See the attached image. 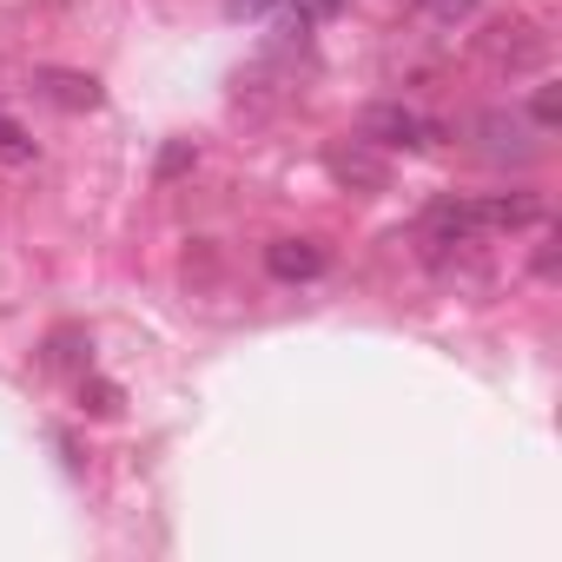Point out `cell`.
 Returning <instances> with one entry per match:
<instances>
[{
	"mask_svg": "<svg viewBox=\"0 0 562 562\" xmlns=\"http://www.w3.org/2000/svg\"><path fill=\"white\" fill-rule=\"evenodd\" d=\"M0 159H14V166H27V159H34V139H27L14 120H0Z\"/></svg>",
	"mask_w": 562,
	"mask_h": 562,
	"instance_id": "cell-7",
	"label": "cell"
},
{
	"mask_svg": "<svg viewBox=\"0 0 562 562\" xmlns=\"http://www.w3.org/2000/svg\"><path fill=\"white\" fill-rule=\"evenodd\" d=\"M476 133H483V153H496V159H509V153H516V159H529V153H536V133H529L516 113H483V120H476Z\"/></svg>",
	"mask_w": 562,
	"mask_h": 562,
	"instance_id": "cell-4",
	"label": "cell"
},
{
	"mask_svg": "<svg viewBox=\"0 0 562 562\" xmlns=\"http://www.w3.org/2000/svg\"><path fill=\"white\" fill-rule=\"evenodd\" d=\"M358 139H364V146H437V139H443V126H437V120H424L417 106L378 100V106H364V113H358Z\"/></svg>",
	"mask_w": 562,
	"mask_h": 562,
	"instance_id": "cell-2",
	"label": "cell"
},
{
	"mask_svg": "<svg viewBox=\"0 0 562 562\" xmlns=\"http://www.w3.org/2000/svg\"><path fill=\"white\" fill-rule=\"evenodd\" d=\"M476 8V0H424V14H437V21H463Z\"/></svg>",
	"mask_w": 562,
	"mask_h": 562,
	"instance_id": "cell-11",
	"label": "cell"
},
{
	"mask_svg": "<svg viewBox=\"0 0 562 562\" xmlns=\"http://www.w3.org/2000/svg\"><path fill=\"white\" fill-rule=\"evenodd\" d=\"M271 8H278V0H225L232 21H258V14H271Z\"/></svg>",
	"mask_w": 562,
	"mask_h": 562,
	"instance_id": "cell-10",
	"label": "cell"
},
{
	"mask_svg": "<svg viewBox=\"0 0 562 562\" xmlns=\"http://www.w3.org/2000/svg\"><path fill=\"white\" fill-rule=\"evenodd\" d=\"M529 113H536V126H542V133H549V126H555V120H562V87H542V93H536V106H529Z\"/></svg>",
	"mask_w": 562,
	"mask_h": 562,
	"instance_id": "cell-8",
	"label": "cell"
},
{
	"mask_svg": "<svg viewBox=\"0 0 562 562\" xmlns=\"http://www.w3.org/2000/svg\"><path fill=\"white\" fill-rule=\"evenodd\" d=\"M536 218H542V199H536V192H490V199H457V205H437L424 232H430L437 245H470V238L516 232V225H536Z\"/></svg>",
	"mask_w": 562,
	"mask_h": 562,
	"instance_id": "cell-1",
	"label": "cell"
},
{
	"mask_svg": "<svg viewBox=\"0 0 562 562\" xmlns=\"http://www.w3.org/2000/svg\"><path fill=\"white\" fill-rule=\"evenodd\" d=\"M331 172L351 179V186H384V166L378 159H358V153H331Z\"/></svg>",
	"mask_w": 562,
	"mask_h": 562,
	"instance_id": "cell-6",
	"label": "cell"
},
{
	"mask_svg": "<svg viewBox=\"0 0 562 562\" xmlns=\"http://www.w3.org/2000/svg\"><path fill=\"white\" fill-rule=\"evenodd\" d=\"M331 251L318 238H271L265 245V271L271 278H285V285H312V278H325Z\"/></svg>",
	"mask_w": 562,
	"mask_h": 562,
	"instance_id": "cell-3",
	"label": "cell"
},
{
	"mask_svg": "<svg viewBox=\"0 0 562 562\" xmlns=\"http://www.w3.org/2000/svg\"><path fill=\"white\" fill-rule=\"evenodd\" d=\"M80 397H93V404H87L93 417H120V391H113V384H93V391L80 384Z\"/></svg>",
	"mask_w": 562,
	"mask_h": 562,
	"instance_id": "cell-9",
	"label": "cell"
},
{
	"mask_svg": "<svg viewBox=\"0 0 562 562\" xmlns=\"http://www.w3.org/2000/svg\"><path fill=\"white\" fill-rule=\"evenodd\" d=\"M41 93L60 106H100V80H87V74H41Z\"/></svg>",
	"mask_w": 562,
	"mask_h": 562,
	"instance_id": "cell-5",
	"label": "cell"
}]
</instances>
